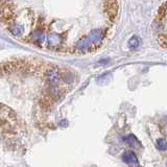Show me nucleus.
<instances>
[{"instance_id":"f03ea898","label":"nucleus","mask_w":167,"mask_h":167,"mask_svg":"<svg viewBox=\"0 0 167 167\" xmlns=\"http://www.w3.org/2000/svg\"><path fill=\"white\" fill-rule=\"evenodd\" d=\"M122 160L124 163H126L130 167H138L139 161L136 157V155L133 151H126L122 155Z\"/></svg>"},{"instance_id":"f257e3e1","label":"nucleus","mask_w":167,"mask_h":167,"mask_svg":"<svg viewBox=\"0 0 167 167\" xmlns=\"http://www.w3.org/2000/svg\"><path fill=\"white\" fill-rule=\"evenodd\" d=\"M0 25L15 40L50 52H74L77 19L70 0H0ZM80 39L77 53L95 46Z\"/></svg>"},{"instance_id":"20e7f679","label":"nucleus","mask_w":167,"mask_h":167,"mask_svg":"<svg viewBox=\"0 0 167 167\" xmlns=\"http://www.w3.org/2000/svg\"><path fill=\"white\" fill-rule=\"evenodd\" d=\"M125 141H126L127 143H129L130 145H132V146L136 147V148H137V147L139 146V143H138L137 138H136L134 135H130V136H127V137L125 138Z\"/></svg>"},{"instance_id":"39448f33","label":"nucleus","mask_w":167,"mask_h":167,"mask_svg":"<svg viewBox=\"0 0 167 167\" xmlns=\"http://www.w3.org/2000/svg\"><path fill=\"white\" fill-rule=\"evenodd\" d=\"M157 145H158V148H159V150H165L167 148V141L163 138H159L157 140Z\"/></svg>"},{"instance_id":"7ed1b4c3","label":"nucleus","mask_w":167,"mask_h":167,"mask_svg":"<svg viewBox=\"0 0 167 167\" xmlns=\"http://www.w3.org/2000/svg\"><path fill=\"white\" fill-rule=\"evenodd\" d=\"M140 45V38H138L137 36H134L129 40V47L130 49H136Z\"/></svg>"}]
</instances>
